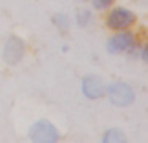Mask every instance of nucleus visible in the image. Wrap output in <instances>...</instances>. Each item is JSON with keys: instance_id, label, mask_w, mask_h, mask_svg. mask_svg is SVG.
Listing matches in <instances>:
<instances>
[{"instance_id": "f257e3e1", "label": "nucleus", "mask_w": 148, "mask_h": 143, "mask_svg": "<svg viewBox=\"0 0 148 143\" xmlns=\"http://www.w3.org/2000/svg\"><path fill=\"white\" fill-rule=\"evenodd\" d=\"M105 92L108 95V100L116 107H129L135 99L134 89L126 83H113L105 88Z\"/></svg>"}, {"instance_id": "423d86ee", "label": "nucleus", "mask_w": 148, "mask_h": 143, "mask_svg": "<svg viewBox=\"0 0 148 143\" xmlns=\"http://www.w3.org/2000/svg\"><path fill=\"white\" fill-rule=\"evenodd\" d=\"M81 92H83L84 97L96 100V99H100L105 94V84L99 76H94V75L86 76L81 83Z\"/></svg>"}, {"instance_id": "7ed1b4c3", "label": "nucleus", "mask_w": 148, "mask_h": 143, "mask_svg": "<svg viewBox=\"0 0 148 143\" xmlns=\"http://www.w3.org/2000/svg\"><path fill=\"white\" fill-rule=\"evenodd\" d=\"M135 22V14L126 8H115L107 18V25L113 30H124Z\"/></svg>"}, {"instance_id": "0eeeda50", "label": "nucleus", "mask_w": 148, "mask_h": 143, "mask_svg": "<svg viewBox=\"0 0 148 143\" xmlns=\"http://www.w3.org/2000/svg\"><path fill=\"white\" fill-rule=\"evenodd\" d=\"M102 142L103 143H124L126 142V133L119 129H110L103 133Z\"/></svg>"}, {"instance_id": "9b49d317", "label": "nucleus", "mask_w": 148, "mask_h": 143, "mask_svg": "<svg viewBox=\"0 0 148 143\" xmlns=\"http://www.w3.org/2000/svg\"><path fill=\"white\" fill-rule=\"evenodd\" d=\"M142 59H143L145 62H148V44L143 48V51H142Z\"/></svg>"}, {"instance_id": "6e6552de", "label": "nucleus", "mask_w": 148, "mask_h": 143, "mask_svg": "<svg viewBox=\"0 0 148 143\" xmlns=\"http://www.w3.org/2000/svg\"><path fill=\"white\" fill-rule=\"evenodd\" d=\"M91 21H92V14H91V11H88V10H81V11L77 14V22H78L80 27L89 25Z\"/></svg>"}, {"instance_id": "9d476101", "label": "nucleus", "mask_w": 148, "mask_h": 143, "mask_svg": "<svg viewBox=\"0 0 148 143\" xmlns=\"http://www.w3.org/2000/svg\"><path fill=\"white\" fill-rule=\"evenodd\" d=\"M113 2H115V0H92V6L96 10H105V8H108Z\"/></svg>"}, {"instance_id": "1a4fd4ad", "label": "nucleus", "mask_w": 148, "mask_h": 143, "mask_svg": "<svg viewBox=\"0 0 148 143\" xmlns=\"http://www.w3.org/2000/svg\"><path fill=\"white\" fill-rule=\"evenodd\" d=\"M53 21H54V24L58 25V29H61V30H67L69 29V18L65 14H62V13L56 14L54 18H53Z\"/></svg>"}, {"instance_id": "39448f33", "label": "nucleus", "mask_w": 148, "mask_h": 143, "mask_svg": "<svg viewBox=\"0 0 148 143\" xmlns=\"http://www.w3.org/2000/svg\"><path fill=\"white\" fill-rule=\"evenodd\" d=\"M24 56V43L18 37H10L3 48V59L8 65H16Z\"/></svg>"}, {"instance_id": "f03ea898", "label": "nucleus", "mask_w": 148, "mask_h": 143, "mask_svg": "<svg viewBox=\"0 0 148 143\" xmlns=\"http://www.w3.org/2000/svg\"><path fill=\"white\" fill-rule=\"evenodd\" d=\"M29 137L32 142L37 143H54L59 140V132L54 124L49 121H37L29 130Z\"/></svg>"}, {"instance_id": "20e7f679", "label": "nucleus", "mask_w": 148, "mask_h": 143, "mask_svg": "<svg viewBox=\"0 0 148 143\" xmlns=\"http://www.w3.org/2000/svg\"><path fill=\"white\" fill-rule=\"evenodd\" d=\"M134 35L131 32L121 30L119 34L110 37V40L107 41V51L110 54H119L124 53V51H129L132 46H134Z\"/></svg>"}]
</instances>
